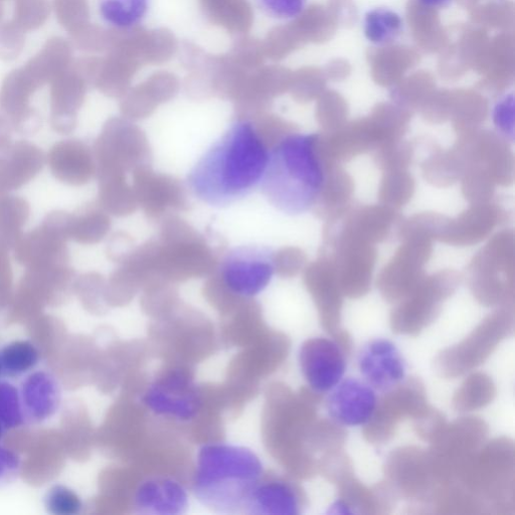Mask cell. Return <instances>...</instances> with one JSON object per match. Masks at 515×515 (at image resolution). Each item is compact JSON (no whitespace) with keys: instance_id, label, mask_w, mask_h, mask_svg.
<instances>
[{"instance_id":"cell-1","label":"cell","mask_w":515,"mask_h":515,"mask_svg":"<svg viewBox=\"0 0 515 515\" xmlns=\"http://www.w3.org/2000/svg\"><path fill=\"white\" fill-rule=\"evenodd\" d=\"M269 157L256 127L250 121H237L192 169L189 187L209 206L233 205L261 186Z\"/></svg>"},{"instance_id":"cell-2","label":"cell","mask_w":515,"mask_h":515,"mask_svg":"<svg viewBox=\"0 0 515 515\" xmlns=\"http://www.w3.org/2000/svg\"><path fill=\"white\" fill-rule=\"evenodd\" d=\"M317 135L293 133L270 150L260 188L269 202L288 215H299L316 204L325 174Z\"/></svg>"},{"instance_id":"cell-3","label":"cell","mask_w":515,"mask_h":515,"mask_svg":"<svg viewBox=\"0 0 515 515\" xmlns=\"http://www.w3.org/2000/svg\"><path fill=\"white\" fill-rule=\"evenodd\" d=\"M263 472L260 459L251 450L228 444H210L201 449L195 479L200 500L215 511L246 510Z\"/></svg>"},{"instance_id":"cell-4","label":"cell","mask_w":515,"mask_h":515,"mask_svg":"<svg viewBox=\"0 0 515 515\" xmlns=\"http://www.w3.org/2000/svg\"><path fill=\"white\" fill-rule=\"evenodd\" d=\"M515 240L510 231L495 235L470 264V285L483 303L493 304L513 292Z\"/></svg>"},{"instance_id":"cell-5","label":"cell","mask_w":515,"mask_h":515,"mask_svg":"<svg viewBox=\"0 0 515 515\" xmlns=\"http://www.w3.org/2000/svg\"><path fill=\"white\" fill-rule=\"evenodd\" d=\"M275 269V255L269 248L244 246L226 256L222 264V277L234 294L253 297L269 285Z\"/></svg>"},{"instance_id":"cell-6","label":"cell","mask_w":515,"mask_h":515,"mask_svg":"<svg viewBox=\"0 0 515 515\" xmlns=\"http://www.w3.org/2000/svg\"><path fill=\"white\" fill-rule=\"evenodd\" d=\"M432 239L411 237L403 244L383 269L378 287L389 300L408 296L423 280L424 266L432 254Z\"/></svg>"},{"instance_id":"cell-7","label":"cell","mask_w":515,"mask_h":515,"mask_svg":"<svg viewBox=\"0 0 515 515\" xmlns=\"http://www.w3.org/2000/svg\"><path fill=\"white\" fill-rule=\"evenodd\" d=\"M302 374L318 393L331 391L345 376L347 360L333 340L317 337L307 340L299 354Z\"/></svg>"},{"instance_id":"cell-8","label":"cell","mask_w":515,"mask_h":515,"mask_svg":"<svg viewBox=\"0 0 515 515\" xmlns=\"http://www.w3.org/2000/svg\"><path fill=\"white\" fill-rule=\"evenodd\" d=\"M144 401L156 414L178 420L193 419L201 408L197 386L180 371L171 372L153 384Z\"/></svg>"},{"instance_id":"cell-9","label":"cell","mask_w":515,"mask_h":515,"mask_svg":"<svg viewBox=\"0 0 515 515\" xmlns=\"http://www.w3.org/2000/svg\"><path fill=\"white\" fill-rule=\"evenodd\" d=\"M334 247L335 256L332 260L341 292L351 297L366 294L372 282L377 260L374 246L335 238Z\"/></svg>"},{"instance_id":"cell-10","label":"cell","mask_w":515,"mask_h":515,"mask_svg":"<svg viewBox=\"0 0 515 515\" xmlns=\"http://www.w3.org/2000/svg\"><path fill=\"white\" fill-rule=\"evenodd\" d=\"M378 398L374 389L357 379L339 382L328 396L329 416L343 426L357 427L369 423L376 414Z\"/></svg>"},{"instance_id":"cell-11","label":"cell","mask_w":515,"mask_h":515,"mask_svg":"<svg viewBox=\"0 0 515 515\" xmlns=\"http://www.w3.org/2000/svg\"><path fill=\"white\" fill-rule=\"evenodd\" d=\"M359 369L368 384L388 392L399 386L406 377V363L393 342L375 339L359 356Z\"/></svg>"},{"instance_id":"cell-12","label":"cell","mask_w":515,"mask_h":515,"mask_svg":"<svg viewBox=\"0 0 515 515\" xmlns=\"http://www.w3.org/2000/svg\"><path fill=\"white\" fill-rule=\"evenodd\" d=\"M502 216L496 205H472L456 219H447L437 240L458 247L478 244L490 235Z\"/></svg>"},{"instance_id":"cell-13","label":"cell","mask_w":515,"mask_h":515,"mask_svg":"<svg viewBox=\"0 0 515 515\" xmlns=\"http://www.w3.org/2000/svg\"><path fill=\"white\" fill-rule=\"evenodd\" d=\"M27 423L52 419L62 404V388L56 376L45 370L29 373L19 389Z\"/></svg>"},{"instance_id":"cell-14","label":"cell","mask_w":515,"mask_h":515,"mask_svg":"<svg viewBox=\"0 0 515 515\" xmlns=\"http://www.w3.org/2000/svg\"><path fill=\"white\" fill-rule=\"evenodd\" d=\"M394 209L387 206H366L350 213L336 238L375 245L383 242L395 222Z\"/></svg>"},{"instance_id":"cell-15","label":"cell","mask_w":515,"mask_h":515,"mask_svg":"<svg viewBox=\"0 0 515 515\" xmlns=\"http://www.w3.org/2000/svg\"><path fill=\"white\" fill-rule=\"evenodd\" d=\"M135 505L145 514H181L188 507V494L183 485L173 479H152L138 489Z\"/></svg>"},{"instance_id":"cell-16","label":"cell","mask_w":515,"mask_h":515,"mask_svg":"<svg viewBox=\"0 0 515 515\" xmlns=\"http://www.w3.org/2000/svg\"><path fill=\"white\" fill-rule=\"evenodd\" d=\"M355 191L353 179L337 164L325 167L323 184L316 203L329 222L338 221L348 212Z\"/></svg>"},{"instance_id":"cell-17","label":"cell","mask_w":515,"mask_h":515,"mask_svg":"<svg viewBox=\"0 0 515 515\" xmlns=\"http://www.w3.org/2000/svg\"><path fill=\"white\" fill-rule=\"evenodd\" d=\"M72 47L62 38L49 40L43 49L24 67L25 73L38 88L52 83L72 65Z\"/></svg>"},{"instance_id":"cell-18","label":"cell","mask_w":515,"mask_h":515,"mask_svg":"<svg viewBox=\"0 0 515 515\" xmlns=\"http://www.w3.org/2000/svg\"><path fill=\"white\" fill-rule=\"evenodd\" d=\"M246 508L252 514L294 515L299 513L300 499L291 484L271 481L257 485Z\"/></svg>"},{"instance_id":"cell-19","label":"cell","mask_w":515,"mask_h":515,"mask_svg":"<svg viewBox=\"0 0 515 515\" xmlns=\"http://www.w3.org/2000/svg\"><path fill=\"white\" fill-rule=\"evenodd\" d=\"M51 85L54 117L58 123L68 125L70 117L84 98V77L73 68L58 76Z\"/></svg>"},{"instance_id":"cell-20","label":"cell","mask_w":515,"mask_h":515,"mask_svg":"<svg viewBox=\"0 0 515 515\" xmlns=\"http://www.w3.org/2000/svg\"><path fill=\"white\" fill-rule=\"evenodd\" d=\"M311 289L320 306L328 314L337 313L341 304V289L333 260L323 258L309 271Z\"/></svg>"},{"instance_id":"cell-21","label":"cell","mask_w":515,"mask_h":515,"mask_svg":"<svg viewBox=\"0 0 515 515\" xmlns=\"http://www.w3.org/2000/svg\"><path fill=\"white\" fill-rule=\"evenodd\" d=\"M467 163L459 150L454 147L448 151L434 153L423 164L425 180L433 186L449 187L462 179Z\"/></svg>"},{"instance_id":"cell-22","label":"cell","mask_w":515,"mask_h":515,"mask_svg":"<svg viewBox=\"0 0 515 515\" xmlns=\"http://www.w3.org/2000/svg\"><path fill=\"white\" fill-rule=\"evenodd\" d=\"M150 9V0H99L102 20L117 30H131L141 25Z\"/></svg>"},{"instance_id":"cell-23","label":"cell","mask_w":515,"mask_h":515,"mask_svg":"<svg viewBox=\"0 0 515 515\" xmlns=\"http://www.w3.org/2000/svg\"><path fill=\"white\" fill-rule=\"evenodd\" d=\"M402 17L387 8H378L368 12L364 19V32L367 40L378 47L395 43L403 34Z\"/></svg>"},{"instance_id":"cell-24","label":"cell","mask_w":515,"mask_h":515,"mask_svg":"<svg viewBox=\"0 0 515 515\" xmlns=\"http://www.w3.org/2000/svg\"><path fill=\"white\" fill-rule=\"evenodd\" d=\"M39 88L21 68L5 79L0 89V105L9 114L22 116L29 108L31 96Z\"/></svg>"},{"instance_id":"cell-25","label":"cell","mask_w":515,"mask_h":515,"mask_svg":"<svg viewBox=\"0 0 515 515\" xmlns=\"http://www.w3.org/2000/svg\"><path fill=\"white\" fill-rule=\"evenodd\" d=\"M40 362V352L30 340H15L0 351L3 375L18 378L31 373Z\"/></svg>"},{"instance_id":"cell-26","label":"cell","mask_w":515,"mask_h":515,"mask_svg":"<svg viewBox=\"0 0 515 515\" xmlns=\"http://www.w3.org/2000/svg\"><path fill=\"white\" fill-rule=\"evenodd\" d=\"M414 193L415 181L407 169L386 171L379 193L382 205L401 209L410 202Z\"/></svg>"},{"instance_id":"cell-27","label":"cell","mask_w":515,"mask_h":515,"mask_svg":"<svg viewBox=\"0 0 515 515\" xmlns=\"http://www.w3.org/2000/svg\"><path fill=\"white\" fill-rule=\"evenodd\" d=\"M461 180L463 195L470 204H486L492 199L495 183L482 167L469 165Z\"/></svg>"},{"instance_id":"cell-28","label":"cell","mask_w":515,"mask_h":515,"mask_svg":"<svg viewBox=\"0 0 515 515\" xmlns=\"http://www.w3.org/2000/svg\"><path fill=\"white\" fill-rule=\"evenodd\" d=\"M0 422L7 431L27 424L20 391L8 381H0Z\"/></svg>"},{"instance_id":"cell-29","label":"cell","mask_w":515,"mask_h":515,"mask_svg":"<svg viewBox=\"0 0 515 515\" xmlns=\"http://www.w3.org/2000/svg\"><path fill=\"white\" fill-rule=\"evenodd\" d=\"M44 505L47 512L53 515H78L84 508L79 494L63 484H55L48 489Z\"/></svg>"},{"instance_id":"cell-30","label":"cell","mask_w":515,"mask_h":515,"mask_svg":"<svg viewBox=\"0 0 515 515\" xmlns=\"http://www.w3.org/2000/svg\"><path fill=\"white\" fill-rule=\"evenodd\" d=\"M48 0H17L14 23L24 32L40 29L49 19Z\"/></svg>"},{"instance_id":"cell-31","label":"cell","mask_w":515,"mask_h":515,"mask_svg":"<svg viewBox=\"0 0 515 515\" xmlns=\"http://www.w3.org/2000/svg\"><path fill=\"white\" fill-rule=\"evenodd\" d=\"M413 158L412 145L402 139L390 141L378 147L376 160L386 171L407 169Z\"/></svg>"},{"instance_id":"cell-32","label":"cell","mask_w":515,"mask_h":515,"mask_svg":"<svg viewBox=\"0 0 515 515\" xmlns=\"http://www.w3.org/2000/svg\"><path fill=\"white\" fill-rule=\"evenodd\" d=\"M59 24L71 35L86 26L89 11L86 0H54Z\"/></svg>"},{"instance_id":"cell-33","label":"cell","mask_w":515,"mask_h":515,"mask_svg":"<svg viewBox=\"0 0 515 515\" xmlns=\"http://www.w3.org/2000/svg\"><path fill=\"white\" fill-rule=\"evenodd\" d=\"M25 33L14 22L0 27V60L11 62L19 58L26 45Z\"/></svg>"},{"instance_id":"cell-34","label":"cell","mask_w":515,"mask_h":515,"mask_svg":"<svg viewBox=\"0 0 515 515\" xmlns=\"http://www.w3.org/2000/svg\"><path fill=\"white\" fill-rule=\"evenodd\" d=\"M260 10L275 20H292L299 17L307 0H257Z\"/></svg>"},{"instance_id":"cell-35","label":"cell","mask_w":515,"mask_h":515,"mask_svg":"<svg viewBox=\"0 0 515 515\" xmlns=\"http://www.w3.org/2000/svg\"><path fill=\"white\" fill-rule=\"evenodd\" d=\"M22 470V459L17 452L0 444V489L13 484Z\"/></svg>"},{"instance_id":"cell-36","label":"cell","mask_w":515,"mask_h":515,"mask_svg":"<svg viewBox=\"0 0 515 515\" xmlns=\"http://www.w3.org/2000/svg\"><path fill=\"white\" fill-rule=\"evenodd\" d=\"M493 118L498 130L512 140L514 135V98L512 94L506 95L497 103Z\"/></svg>"},{"instance_id":"cell-37","label":"cell","mask_w":515,"mask_h":515,"mask_svg":"<svg viewBox=\"0 0 515 515\" xmlns=\"http://www.w3.org/2000/svg\"><path fill=\"white\" fill-rule=\"evenodd\" d=\"M417 2L430 9H445L452 4L453 0H417Z\"/></svg>"},{"instance_id":"cell-38","label":"cell","mask_w":515,"mask_h":515,"mask_svg":"<svg viewBox=\"0 0 515 515\" xmlns=\"http://www.w3.org/2000/svg\"><path fill=\"white\" fill-rule=\"evenodd\" d=\"M4 15H5L4 6L2 4V0H0V23H2Z\"/></svg>"},{"instance_id":"cell-39","label":"cell","mask_w":515,"mask_h":515,"mask_svg":"<svg viewBox=\"0 0 515 515\" xmlns=\"http://www.w3.org/2000/svg\"><path fill=\"white\" fill-rule=\"evenodd\" d=\"M6 432H7L6 428L4 427L3 423L0 422V440L3 439Z\"/></svg>"},{"instance_id":"cell-40","label":"cell","mask_w":515,"mask_h":515,"mask_svg":"<svg viewBox=\"0 0 515 515\" xmlns=\"http://www.w3.org/2000/svg\"><path fill=\"white\" fill-rule=\"evenodd\" d=\"M3 375L2 364H0V376Z\"/></svg>"}]
</instances>
